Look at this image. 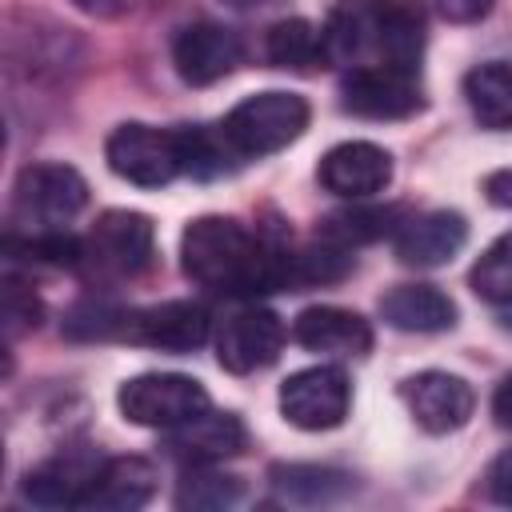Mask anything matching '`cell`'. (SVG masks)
Returning <instances> with one entry per match:
<instances>
[{
    "label": "cell",
    "instance_id": "obj_1",
    "mask_svg": "<svg viewBox=\"0 0 512 512\" xmlns=\"http://www.w3.org/2000/svg\"><path fill=\"white\" fill-rule=\"evenodd\" d=\"M184 272L220 296H260L292 288V256L272 252L232 216H200L180 236Z\"/></svg>",
    "mask_w": 512,
    "mask_h": 512
},
{
    "label": "cell",
    "instance_id": "obj_2",
    "mask_svg": "<svg viewBox=\"0 0 512 512\" xmlns=\"http://www.w3.org/2000/svg\"><path fill=\"white\" fill-rule=\"evenodd\" d=\"M304 128H308V100L296 92L272 88L240 100L224 116L220 136L232 148V156H268L288 148Z\"/></svg>",
    "mask_w": 512,
    "mask_h": 512
},
{
    "label": "cell",
    "instance_id": "obj_3",
    "mask_svg": "<svg viewBox=\"0 0 512 512\" xmlns=\"http://www.w3.org/2000/svg\"><path fill=\"white\" fill-rule=\"evenodd\" d=\"M156 256V228L140 212H104L80 240V268L92 280H132Z\"/></svg>",
    "mask_w": 512,
    "mask_h": 512
},
{
    "label": "cell",
    "instance_id": "obj_4",
    "mask_svg": "<svg viewBox=\"0 0 512 512\" xmlns=\"http://www.w3.org/2000/svg\"><path fill=\"white\" fill-rule=\"evenodd\" d=\"M88 204V184L68 164H28L12 184V224L52 232Z\"/></svg>",
    "mask_w": 512,
    "mask_h": 512
},
{
    "label": "cell",
    "instance_id": "obj_5",
    "mask_svg": "<svg viewBox=\"0 0 512 512\" xmlns=\"http://www.w3.org/2000/svg\"><path fill=\"white\" fill-rule=\"evenodd\" d=\"M116 404L124 420L144 424V428H176L200 412L212 408L208 392L200 380L180 376V372H144L120 384Z\"/></svg>",
    "mask_w": 512,
    "mask_h": 512
},
{
    "label": "cell",
    "instance_id": "obj_6",
    "mask_svg": "<svg viewBox=\"0 0 512 512\" xmlns=\"http://www.w3.org/2000/svg\"><path fill=\"white\" fill-rule=\"evenodd\" d=\"M108 168L136 188H164L184 172L180 132H164L152 124H120L104 144Z\"/></svg>",
    "mask_w": 512,
    "mask_h": 512
},
{
    "label": "cell",
    "instance_id": "obj_7",
    "mask_svg": "<svg viewBox=\"0 0 512 512\" xmlns=\"http://www.w3.org/2000/svg\"><path fill=\"white\" fill-rule=\"evenodd\" d=\"M348 408H352V384H348V372L336 364L292 372L280 384V412L288 424L304 432H328L344 424Z\"/></svg>",
    "mask_w": 512,
    "mask_h": 512
},
{
    "label": "cell",
    "instance_id": "obj_8",
    "mask_svg": "<svg viewBox=\"0 0 512 512\" xmlns=\"http://www.w3.org/2000/svg\"><path fill=\"white\" fill-rule=\"evenodd\" d=\"M340 104L364 120H404L420 112V80L392 64H356L340 84Z\"/></svg>",
    "mask_w": 512,
    "mask_h": 512
},
{
    "label": "cell",
    "instance_id": "obj_9",
    "mask_svg": "<svg viewBox=\"0 0 512 512\" xmlns=\"http://www.w3.org/2000/svg\"><path fill=\"white\" fill-rule=\"evenodd\" d=\"M284 348V324L276 312L268 308H240L232 316H224L220 332H216V360L220 368L248 376L268 368Z\"/></svg>",
    "mask_w": 512,
    "mask_h": 512
},
{
    "label": "cell",
    "instance_id": "obj_10",
    "mask_svg": "<svg viewBox=\"0 0 512 512\" xmlns=\"http://www.w3.org/2000/svg\"><path fill=\"white\" fill-rule=\"evenodd\" d=\"M400 396H404L412 420L432 436L464 428L472 408H476L472 384L464 376H452V372H416L400 384Z\"/></svg>",
    "mask_w": 512,
    "mask_h": 512
},
{
    "label": "cell",
    "instance_id": "obj_11",
    "mask_svg": "<svg viewBox=\"0 0 512 512\" xmlns=\"http://www.w3.org/2000/svg\"><path fill=\"white\" fill-rule=\"evenodd\" d=\"M120 340L160 352H192L208 340V312L192 300H164L152 308H128Z\"/></svg>",
    "mask_w": 512,
    "mask_h": 512
},
{
    "label": "cell",
    "instance_id": "obj_12",
    "mask_svg": "<svg viewBox=\"0 0 512 512\" xmlns=\"http://www.w3.org/2000/svg\"><path fill=\"white\" fill-rule=\"evenodd\" d=\"M240 56H244L240 36H236L232 28L208 24V20L180 28V36H176V44H172V64H176L180 80H184V84H196V88L224 80V76L240 64Z\"/></svg>",
    "mask_w": 512,
    "mask_h": 512
},
{
    "label": "cell",
    "instance_id": "obj_13",
    "mask_svg": "<svg viewBox=\"0 0 512 512\" xmlns=\"http://www.w3.org/2000/svg\"><path fill=\"white\" fill-rule=\"evenodd\" d=\"M104 456L92 448H64L24 476V496L40 508H80L92 480L100 476Z\"/></svg>",
    "mask_w": 512,
    "mask_h": 512
},
{
    "label": "cell",
    "instance_id": "obj_14",
    "mask_svg": "<svg viewBox=\"0 0 512 512\" xmlns=\"http://www.w3.org/2000/svg\"><path fill=\"white\" fill-rule=\"evenodd\" d=\"M424 0H376L372 4V64L416 72L424 56Z\"/></svg>",
    "mask_w": 512,
    "mask_h": 512
},
{
    "label": "cell",
    "instance_id": "obj_15",
    "mask_svg": "<svg viewBox=\"0 0 512 512\" xmlns=\"http://www.w3.org/2000/svg\"><path fill=\"white\" fill-rule=\"evenodd\" d=\"M320 184L336 196H348V200H368L376 192L388 188L392 180V156L380 148V144H368V140H348V144H336L324 160H320Z\"/></svg>",
    "mask_w": 512,
    "mask_h": 512
},
{
    "label": "cell",
    "instance_id": "obj_16",
    "mask_svg": "<svg viewBox=\"0 0 512 512\" xmlns=\"http://www.w3.org/2000/svg\"><path fill=\"white\" fill-rule=\"evenodd\" d=\"M164 448L180 464H216L244 448V424L228 412H200L176 428H164Z\"/></svg>",
    "mask_w": 512,
    "mask_h": 512
},
{
    "label": "cell",
    "instance_id": "obj_17",
    "mask_svg": "<svg viewBox=\"0 0 512 512\" xmlns=\"http://www.w3.org/2000/svg\"><path fill=\"white\" fill-rule=\"evenodd\" d=\"M468 240V224L460 212H424V216H412L400 224L396 232V256L400 264L408 268H440L448 264Z\"/></svg>",
    "mask_w": 512,
    "mask_h": 512
},
{
    "label": "cell",
    "instance_id": "obj_18",
    "mask_svg": "<svg viewBox=\"0 0 512 512\" xmlns=\"http://www.w3.org/2000/svg\"><path fill=\"white\" fill-rule=\"evenodd\" d=\"M296 344H304L308 352H328V356H364L372 348V328L360 312L348 308H304L292 324Z\"/></svg>",
    "mask_w": 512,
    "mask_h": 512
},
{
    "label": "cell",
    "instance_id": "obj_19",
    "mask_svg": "<svg viewBox=\"0 0 512 512\" xmlns=\"http://www.w3.org/2000/svg\"><path fill=\"white\" fill-rule=\"evenodd\" d=\"M152 492H156V468L144 456H116V460H104V468L92 480L80 508L132 512V508H144L152 500Z\"/></svg>",
    "mask_w": 512,
    "mask_h": 512
},
{
    "label": "cell",
    "instance_id": "obj_20",
    "mask_svg": "<svg viewBox=\"0 0 512 512\" xmlns=\"http://www.w3.org/2000/svg\"><path fill=\"white\" fill-rule=\"evenodd\" d=\"M380 316L400 332H444L456 324V304L432 284H396L380 296Z\"/></svg>",
    "mask_w": 512,
    "mask_h": 512
},
{
    "label": "cell",
    "instance_id": "obj_21",
    "mask_svg": "<svg viewBox=\"0 0 512 512\" xmlns=\"http://www.w3.org/2000/svg\"><path fill=\"white\" fill-rule=\"evenodd\" d=\"M464 96L472 116L492 132H512V64L488 60L464 76Z\"/></svg>",
    "mask_w": 512,
    "mask_h": 512
},
{
    "label": "cell",
    "instance_id": "obj_22",
    "mask_svg": "<svg viewBox=\"0 0 512 512\" xmlns=\"http://www.w3.org/2000/svg\"><path fill=\"white\" fill-rule=\"evenodd\" d=\"M272 488L292 504H332L356 492V476L340 468H320V464H276Z\"/></svg>",
    "mask_w": 512,
    "mask_h": 512
},
{
    "label": "cell",
    "instance_id": "obj_23",
    "mask_svg": "<svg viewBox=\"0 0 512 512\" xmlns=\"http://www.w3.org/2000/svg\"><path fill=\"white\" fill-rule=\"evenodd\" d=\"M372 4L376 0H340L324 28L328 64H364L372 56Z\"/></svg>",
    "mask_w": 512,
    "mask_h": 512
},
{
    "label": "cell",
    "instance_id": "obj_24",
    "mask_svg": "<svg viewBox=\"0 0 512 512\" xmlns=\"http://www.w3.org/2000/svg\"><path fill=\"white\" fill-rule=\"evenodd\" d=\"M264 52L276 68H292V72H316L320 64H328V48H324V28L316 32L308 20H280L268 28Z\"/></svg>",
    "mask_w": 512,
    "mask_h": 512
},
{
    "label": "cell",
    "instance_id": "obj_25",
    "mask_svg": "<svg viewBox=\"0 0 512 512\" xmlns=\"http://www.w3.org/2000/svg\"><path fill=\"white\" fill-rule=\"evenodd\" d=\"M396 216H400V208H348V212H332L320 228H316V236L324 240V244H336V248H352V244H368V240H380V236H388L392 228H396ZM400 232V228H396Z\"/></svg>",
    "mask_w": 512,
    "mask_h": 512
},
{
    "label": "cell",
    "instance_id": "obj_26",
    "mask_svg": "<svg viewBox=\"0 0 512 512\" xmlns=\"http://www.w3.org/2000/svg\"><path fill=\"white\" fill-rule=\"evenodd\" d=\"M244 500V480L240 476H220L208 472V464H196L180 488H176V504L180 508H196V512H216V508H232Z\"/></svg>",
    "mask_w": 512,
    "mask_h": 512
},
{
    "label": "cell",
    "instance_id": "obj_27",
    "mask_svg": "<svg viewBox=\"0 0 512 512\" xmlns=\"http://www.w3.org/2000/svg\"><path fill=\"white\" fill-rule=\"evenodd\" d=\"M472 292L488 304H512V232L492 240L472 264Z\"/></svg>",
    "mask_w": 512,
    "mask_h": 512
},
{
    "label": "cell",
    "instance_id": "obj_28",
    "mask_svg": "<svg viewBox=\"0 0 512 512\" xmlns=\"http://www.w3.org/2000/svg\"><path fill=\"white\" fill-rule=\"evenodd\" d=\"M40 300L24 288V284H16L12 276L4 280V332L8 336H20V332H28V328H36L40 324Z\"/></svg>",
    "mask_w": 512,
    "mask_h": 512
},
{
    "label": "cell",
    "instance_id": "obj_29",
    "mask_svg": "<svg viewBox=\"0 0 512 512\" xmlns=\"http://www.w3.org/2000/svg\"><path fill=\"white\" fill-rule=\"evenodd\" d=\"M488 496L496 500V504H508L512 508V448H504L492 464H488Z\"/></svg>",
    "mask_w": 512,
    "mask_h": 512
},
{
    "label": "cell",
    "instance_id": "obj_30",
    "mask_svg": "<svg viewBox=\"0 0 512 512\" xmlns=\"http://www.w3.org/2000/svg\"><path fill=\"white\" fill-rule=\"evenodd\" d=\"M80 12L100 16V20H120V16H136L144 8H152L156 0H72Z\"/></svg>",
    "mask_w": 512,
    "mask_h": 512
},
{
    "label": "cell",
    "instance_id": "obj_31",
    "mask_svg": "<svg viewBox=\"0 0 512 512\" xmlns=\"http://www.w3.org/2000/svg\"><path fill=\"white\" fill-rule=\"evenodd\" d=\"M492 4L496 0H436L440 16L452 20V24H476V20H484L492 12Z\"/></svg>",
    "mask_w": 512,
    "mask_h": 512
},
{
    "label": "cell",
    "instance_id": "obj_32",
    "mask_svg": "<svg viewBox=\"0 0 512 512\" xmlns=\"http://www.w3.org/2000/svg\"><path fill=\"white\" fill-rule=\"evenodd\" d=\"M484 192H488V200H492V204H500V208H512V168H500V172H492V176L484 180Z\"/></svg>",
    "mask_w": 512,
    "mask_h": 512
},
{
    "label": "cell",
    "instance_id": "obj_33",
    "mask_svg": "<svg viewBox=\"0 0 512 512\" xmlns=\"http://www.w3.org/2000/svg\"><path fill=\"white\" fill-rule=\"evenodd\" d=\"M492 416L500 428H512V372L496 384V396H492Z\"/></svg>",
    "mask_w": 512,
    "mask_h": 512
},
{
    "label": "cell",
    "instance_id": "obj_34",
    "mask_svg": "<svg viewBox=\"0 0 512 512\" xmlns=\"http://www.w3.org/2000/svg\"><path fill=\"white\" fill-rule=\"evenodd\" d=\"M220 4H228V8H236V12H256V8H268V4H276V0H220Z\"/></svg>",
    "mask_w": 512,
    "mask_h": 512
}]
</instances>
